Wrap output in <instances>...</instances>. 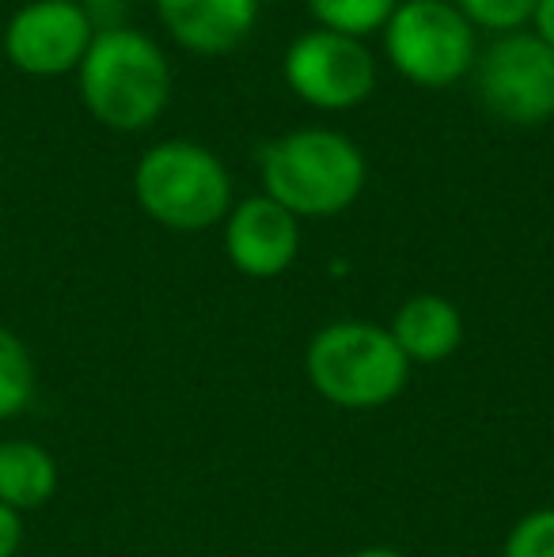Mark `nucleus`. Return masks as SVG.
Returning a JSON list of instances; mask_svg holds the SVG:
<instances>
[{"label": "nucleus", "instance_id": "f257e3e1", "mask_svg": "<svg viewBox=\"0 0 554 557\" xmlns=\"http://www.w3.org/2000/svg\"><path fill=\"white\" fill-rule=\"evenodd\" d=\"M262 194L304 216H338L365 190V156L338 129H296L262 148Z\"/></svg>", "mask_w": 554, "mask_h": 557}, {"label": "nucleus", "instance_id": "f03ea898", "mask_svg": "<svg viewBox=\"0 0 554 557\" xmlns=\"http://www.w3.org/2000/svg\"><path fill=\"white\" fill-rule=\"evenodd\" d=\"M81 96L111 129H148L171 99V65L160 46L130 27H103L81 61Z\"/></svg>", "mask_w": 554, "mask_h": 557}, {"label": "nucleus", "instance_id": "7ed1b4c3", "mask_svg": "<svg viewBox=\"0 0 554 557\" xmlns=\"http://www.w3.org/2000/svg\"><path fill=\"white\" fill-rule=\"evenodd\" d=\"M304 372L319 398L338 410H380L395 403L410 380V360L387 326L342 319L308 342Z\"/></svg>", "mask_w": 554, "mask_h": 557}, {"label": "nucleus", "instance_id": "20e7f679", "mask_svg": "<svg viewBox=\"0 0 554 557\" xmlns=\"http://www.w3.org/2000/svg\"><path fill=\"white\" fill-rule=\"evenodd\" d=\"M137 206L171 232H206L232 209V178L221 156L194 140H163L134 171Z\"/></svg>", "mask_w": 554, "mask_h": 557}, {"label": "nucleus", "instance_id": "39448f33", "mask_svg": "<svg viewBox=\"0 0 554 557\" xmlns=\"http://www.w3.org/2000/svg\"><path fill=\"white\" fill-rule=\"evenodd\" d=\"M384 53L418 88H452L475 65V27L452 0H399L384 27Z\"/></svg>", "mask_w": 554, "mask_h": 557}, {"label": "nucleus", "instance_id": "423d86ee", "mask_svg": "<svg viewBox=\"0 0 554 557\" xmlns=\"http://www.w3.org/2000/svg\"><path fill=\"white\" fill-rule=\"evenodd\" d=\"M479 99L509 125H543L554 117V50L532 35H497L479 58Z\"/></svg>", "mask_w": 554, "mask_h": 557}, {"label": "nucleus", "instance_id": "0eeeda50", "mask_svg": "<svg viewBox=\"0 0 554 557\" xmlns=\"http://www.w3.org/2000/svg\"><path fill=\"white\" fill-rule=\"evenodd\" d=\"M285 84L296 99L319 111H349L377 88V58L357 38L334 30H304L281 61Z\"/></svg>", "mask_w": 554, "mask_h": 557}, {"label": "nucleus", "instance_id": "6e6552de", "mask_svg": "<svg viewBox=\"0 0 554 557\" xmlns=\"http://www.w3.org/2000/svg\"><path fill=\"white\" fill-rule=\"evenodd\" d=\"M96 20L76 0H35L20 8L4 30V50L15 69L30 76H58L81 69Z\"/></svg>", "mask_w": 554, "mask_h": 557}, {"label": "nucleus", "instance_id": "1a4fd4ad", "mask_svg": "<svg viewBox=\"0 0 554 557\" xmlns=\"http://www.w3.org/2000/svg\"><path fill=\"white\" fill-rule=\"evenodd\" d=\"M224 255L251 281L281 277L300 255V221L267 194H251L224 216Z\"/></svg>", "mask_w": 554, "mask_h": 557}, {"label": "nucleus", "instance_id": "9d476101", "mask_svg": "<svg viewBox=\"0 0 554 557\" xmlns=\"http://www.w3.org/2000/svg\"><path fill=\"white\" fill-rule=\"evenodd\" d=\"M262 0H156L160 23L183 50L198 58H224L259 23Z\"/></svg>", "mask_w": 554, "mask_h": 557}, {"label": "nucleus", "instance_id": "9b49d317", "mask_svg": "<svg viewBox=\"0 0 554 557\" xmlns=\"http://www.w3.org/2000/svg\"><path fill=\"white\" fill-rule=\"evenodd\" d=\"M387 334L395 337V345H399V352L410 364H441L464 345V315L444 296L421 293L410 296L395 311Z\"/></svg>", "mask_w": 554, "mask_h": 557}, {"label": "nucleus", "instance_id": "f8f14e48", "mask_svg": "<svg viewBox=\"0 0 554 557\" xmlns=\"http://www.w3.org/2000/svg\"><path fill=\"white\" fill-rule=\"evenodd\" d=\"M58 459L35 441L0 444V505L12 512L42 508L58 493Z\"/></svg>", "mask_w": 554, "mask_h": 557}, {"label": "nucleus", "instance_id": "ddd939ff", "mask_svg": "<svg viewBox=\"0 0 554 557\" xmlns=\"http://www.w3.org/2000/svg\"><path fill=\"white\" fill-rule=\"evenodd\" d=\"M304 4H308V12L316 15V23L323 30L365 42L369 35L387 27L399 0H304Z\"/></svg>", "mask_w": 554, "mask_h": 557}, {"label": "nucleus", "instance_id": "4468645a", "mask_svg": "<svg viewBox=\"0 0 554 557\" xmlns=\"http://www.w3.org/2000/svg\"><path fill=\"white\" fill-rule=\"evenodd\" d=\"M35 398V360L27 345L0 326V421L23 413Z\"/></svg>", "mask_w": 554, "mask_h": 557}, {"label": "nucleus", "instance_id": "2eb2a0df", "mask_svg": "<svg viewBox=\"0 0 554 557\" xmlns=\"http://www.w3.org/2000/svg\"><path fill=\"white\" fill-rule=\"evenodd\" d=\"M464 12L471 27L494 30V35H513L532 23V12L540 0H452Z\"/></svg>", "mask_w": 554, "mask_h": 557}, {"label": "nucleus", "instance_id": "dca6fc26", "mask_svg": "<svg viewBox=\"0 0 554 557\" xmlns=\"http://www.w3.org/2000/svg\"><path fill=\"white\" fill-rule=\"evenodd\" d=\"M502 557H554V508L520 516L505 535Z\"/></svg>", "mask_w": 554, "mask_h": 557}, {"label": "nucleus", "instance_id": "f3484780", "mask_svg": "<svg viewBox=\"0 0 554 557\" xmlns=\"http://www.w3.org/2000/svg\"><path fill=\"white\" fill-rule=\"evenodd\" d=\"M23 546V523L20 512H12L8 505H0V557H15Z\"/></svg>", "mask_w": 554, "mask_h": 557}, {"label": "nucleus", "instance_id": "a211bd4d", "mask_svg": "<svg viewBox=\"0 0 554 557\" xmlns=\"http://www.w3.org/2000/svg\"><path fill=\"white\" fill-rule=\"evenodd\" d=\"M532 35L554 50V0H540L532 12Z\"/></svg>", "mask_w": 554, "mask_h": 557}, {"label": "nucleus", "instance_id": "6ab92c4d", "mask_svg": "<svg viewBox=\"0 0 554 557\" xmlns=\"http://www.w3.org/2000/svg\"><path fill=\"white\" fill-rule=\"evenodd\" d=\"M349 557H407V554H399L395 546H361V550H354Z\"/></svg>", "mask_w": 554, "mask_h": 557}]
</instances>
